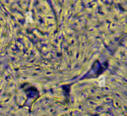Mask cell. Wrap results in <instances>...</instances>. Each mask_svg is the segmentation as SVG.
Here are the masks:
<instances>
[{
    "mask_svg": "<svg viewBox=\"0 0 127 116\" xmlns=\"http://www.w3.org/2000/svg\"><path fill=\"white\" fill-rule=\"evenodd\" d=\"M97 81L99 87H105V82H106V77H105V76L104 75H101V76H100L98 77Z\"/></svg>",
    "mask_w": 127,
    "mask_h": 116,
    "instance_id": "cell-1",
    "label": "cell"
},
{
    "mask_svg": "<svg viewBox=\"0 0 127 116\" xmlns=\"http://www.w3.org/2000/svg\"><path fill=\"white\" fill-rule=\"evenodd\" d=\"M26 22H28V23H32V22H33V19H32V12H31V11H27V12H26Z\"/></svg>",
    "mask_w": 127,
    "mask_h": 116,
    "instance_id": "cell-2",
    "label": "cell"
}]
</instances>
